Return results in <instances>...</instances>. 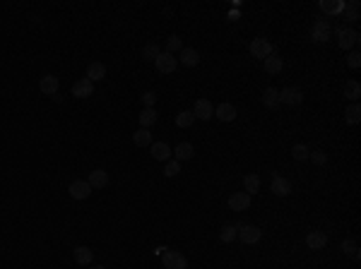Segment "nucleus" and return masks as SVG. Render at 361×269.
I'll use <instances>...</instances> for the list:
<instances>
[{
	"mask_svg": "<svg viewBox=\"0 0 361 269\" xmlns=\"http://www.w3.org/2000/svg\"><path fill=\"white\" fill-rule=\"evenodd\" d=\"M162 265H164V269H185L188 260L179 250H164L162 253Z\"/></svg>",
	"mask_w": 361,
	"mask_h": 269,
	"instance_id": "obj_1",
	"label": "nucleus"
},
{
	"mask_svg": "<svg viewBox=\"0 0 361 269\" xmlns=\"http://www.w3.org/2000/svg\"><path fill=\"white\" fill-rule=\"evenodd\" d=\"M154 65H157V70H159L162 75H171V72H176V67H179V58L167 53V51H162V53L157 55Z\"/></svg>",
	"mask_w": 361,
	"mask_h": 269,
	"instance_id": "obj_2",
	"label": "nucleus"
},
{
	"mask_svg": "<svg viewBox=\"0 0 361 269\" xmlns=\"http://www.w3.org/2000/svg\"><path fill=\"white\" fill-rule=\"evenodd\" d=\"M250 53L255 55V58H270V55L275 53V48H272V43L267 39H263V36H258V39L250 41Z\"/></svg>",
	"mask_w": 361,
	"mask_h": 269,
	"instance_id": "obj_3",
	"label": "nucleus"
},
{
	"mask_svg": "<svg viewBox=\"0 0 361 269\" xmlns=\"http://www.w3.org/2000/svg\"><path fill=\"white\" fill-rule=\"evenodd\" d=\"M330 22L328 19H316L313 22V27H311V39L316 41V43H323V41L330 39Z\"/></svg>",
	"mask_w": 361,
	"mask_h": 269,
	"instance_id": "obj_4",
	"label": "nucleus"
},
{
	"mask_svg": "<svg viewBox=\"0 0 361 269\" xmlns=\"http://www.w3.org/2000/svg\"><path fill=\"white\" fill-rule=\"evenodd\" d=\"M304 101V94L299 87H287L279 92V104H287V106H299Z\"/></svg>",
	"mask_w": 361,
	"mask_h": 269,
	"instance_id": "obj_5",
	"label": "nucleus"
},
{
	"mask_svg": "<svg viewBox=\"0 0 361 269\" xmlns=\"http://www.w3.org/2000/svg\"><path fill=\"white\" fill-rule=\"evenodd\" d=\"M68 192H70L72 200H87V197L92 195V185H89L87 180H72Z\"/></svg>",
	"mask_w": 361,
	"mask_h": 269,
	"instance_id": "obj_6",
	"label": "nucleus"
},
{
	"mask_svg": "<svg viewBox=\"0 0 361 269\" xmlns=\"http://www.w3.org/2000/svg\"><path fill=\"white\" fill-rule=\"evenodd\" d=\"M337 43H340V48H352V46H357L359 43V31H354V29H337Z\"/></svg>",
	"mask_w": 361,
	"mask_h": 269,
	"instance_id": "obj_7",
	"label": "nucleus"
},
{
	"mask_svg": "<svg viewBox=\"0 0 361 269\" xmlns=\"http://www.w3.org/2000/svg\"><path fill=\"white\" fill-rule=\"evenodd\" d=\"M193 116L195 118H200V121H209V118L214 116V106H212V101H207V99H197V101H195Z\"/></svg>",
	"mask_w": 361,
	"mask_h": 269,
	"instance_id": "obj_8",
	"label": "nucleus"
},
{
	"mask_svg": "<svg viewBox=\"0 0 361 269\" xmlns=\"http://www.w3.org/2000/svg\"><path fill=\"white\" fill-rule=\"evenodd\" d=\"M260 236H263V233H260V229H258V226H250V224H243V226L238 229V238L246 243V245L258 243V241H260Z\"/></svg>",
	"mask_w": 361,
	"mask_h": 269,
	"instance_id": "obj_9",
	"label": "nucleus"
},
{
	"mask_svg": "<svg viewBox=\"0 0 361 269\" xmlns=\"http://www.w3.org/2000/svg\"><path fill=\"white\" fill-rule=\"evenodd\" d=\"M92 92H94V82H89L87 77L72 84V96H77V99H87V96H92Z\"/></svg>",
	"mask_w": 361,
	"mask_h": 269,
	"instance_id": "obj_10",
	"label": "nucleus"
},
{
	"mask_svg": "<svg viewBox=\"0 0 361 269\" xmlns=\"http://www.w3.org/2000/svg\"><path fill=\"white\" fill-rule=\"evenodd\" d=\"M229 207H231L234 212H246L250 207V195L248 192H234V195L229 197Z\"/></svg>",
	"mask_w": 361,
	"mask_h": 269,
	"instance_id": "obj_11",
	"label": "nucleus"
},
{
	"mask_svg": "<svg viewBox=\"0 0 361 269\" xmlns=\"http://www.w3.org/2000/svg\"><path fill=\"white\" fill-rule=\"evenodd\" d=\"M306 245H308L311 250H323V248L328 245V236H325L323 231H308V236H306Z\"/></svg>",
	"mask_w": 361,
	"mask_h": 269,
	"instance_id": "obj_12",
	"label": "nucleus"
},
{
	"mask_svg": "<svg viewBox=\"0 0 361 269\" xmlns=\"http://www.w3.org/2000/svg\"><path fill=\"white\" fill-rule=\"evenodd\" d=\"M270 190H272L277 197H287V195L292 192V183H289L287 178H282V175H275V178H272V185H270Z\"/></svg>",
	"mask_w": 361,
	"mask_h": 269,
	"instance_id": "obj_13",
	"label": "nucleus"
},
{
	"mask_svg": "<svg viewBox=\"0 0 361 269\" xmlns=\"http://www.w3.org/2000/svg\"><path fill=\"white\" fill-rule=\"evenodd\" d=\"M58 77H53V75H43L41 80H39V89H41L46 96H56L58 94Z\"/></svg>",
	"mask_w": 361,
	"mask_h": 269,
	"instance_id": "obj_14",
	"label": "nucleus"
},
{
	"mask_svg": "<svg viewBox=\"0 0 361 269\" xmlns=\"http://www.w3.org/2000/svg\"><path fill=\"white\" fill-rule=\"evenodd\" d=\"M106 77V65L104 63H99V60H94V63H89L87 65V80L89 82H99Z\"/></svg>",
	"mask_w": 361,
	"mask_h": 269,
	"instance_id": "obj_15",
	"label": "nucleus"
},
{
	"mask_svg": "<svg viewBox=\"0 0 361 269\" xmlns=\"http://www.w3.org/2000/svg\"><path fill=\"white\" fill-rule=\"evenodd\" d=\"M87 183L92 185V190H94V188H106V185H109V173H106L104 168H97V171H92V173H89Z\"/></svg>",
	"mask_w": 361,
	"mask_h": 269,
	"instance_id": "obj_16",
	"label": "nucleus"
},
{
	"mask_svg": "<svg viewBox=\"0 0 361 269\" xmlns=\"http://www.w3.org/2000/svg\"><path fill=\"white\" fill-rule=\"evenodd\" d=\"M179 63L185 67H195L197 63H200V53L195 51V48H183L179 55Z\"/></svg>",
	"mask_w": 361,
	"mask_h": 269,
	"instance_id": "obj_17",
	"label": "nucleus"
},
{
	"mask_svg": "<svg viewBox=\"0 0 361 269\" xmlns=\"http://www.w3.org/2000/svg\"><path fill=\"white\" fill-rule=\"evenodd\" d=\"M92 260H94V253H92L87 245H77V248H75V262H77V265L89 267V265H92Z\"/></svg>",
	"mask_w": 361,
	"mask_h": 269,
	"instance_id": "obj_18",
	"label": "nucleus"
},
{
	"mask_svg": "<svg viewBox=\"0 0 361 269\" xmlns=\"http://www.w3.org/2000/svg\"><path fill=\"white\" fill-rule=\"evenodd\" d=\"M214 116H217L219 121H224V123H231L234 118H236V108L231 106V104H219V106L214 108Z\"/></svg>",
	"mask_w": 361,
	"mask_h": 269,
	"instance_id": "obj_19",
	"label": "nucleus"
},
{
	"mask_svg": "<svg viewBox=\"0 0 361 269\" xmlns=\"http://www.w3.org/2000/svg\"><path fill=\"white\" fill-rule=\"evenodd\" d=\"M150 147H152L154 161H169V156H171V149H169L167 142H154V144H150Z\"/></svg>",
	"mask_w": 361,
	"mask_h": 269,
	"instance_id": "obj_20",
	"label": "nucleus"
},
{
	"mask_svg": "<svg viewBox=\"0 0 361 269\" xmlns=\"http://www.w3.org/2000/svg\"><path fill=\"white\" fill-rule=\"evenodd\" d=\"M195 149L190 142H180L179 147L174 149V156H176V161H188V159H193Z\"/></svg>",
	"mask_w": 361,
	"mask_h": 269,
	"instance_id": "obj_21",
	"label": "nucleus"
},
{
	"mask_svg": "<svg viewBox=\"0 0 361 269\" xmlns=\"http://www.w3.org/2000/svg\"><path fill=\"white\" fill-rule=\"evenodd\" d=\"M320 10L328 14H342L345 2H342V0H320Z\"/></svg>",
	"mask_w": 361,
	"mask_h": 269,
	"instance_id": "obj_22",
	"label": "nucleus"
},
{
	"mask_svg": "<svg viewBox=\"0 0 361 269\" xmlns=\"http://www.w3.org/2000/svg\"><path fill=\"white\" fill-rule=\"evenodd\" d=\"M133 142H135V147H150V144H152V133H150L147 128H140V130H135V134H133Z\"/></svg>",
	"mask_w": 361,
	"mask_h": 269,
	"instance_id": "obj_23",
	"label": "nucleus"
},
{
	"mask_svg": "<svg viewBox=\"0 0 361 269\" xmlns=\"http://www.w3.org/2000/svg\"><path fill=\"white\" fill-rule=\"evenodd\" d=\"M243 188H246V192L253 197V195L260 190V175H258V173H248L246 178H243Z\"/></svg>",
	"mask_w": 361,
	"mask_h": 269,
	"instance_id": "obj_24",
	"label": "nucleus"
},
{
	"mask_svg": "<svg viewBox=\"0 0 361 269\" xmlns=\"http://www.w3.org/2000/svg\"><path fill=\"white\" fill-rule=\"evenodd\" d=\"M359 121H361V106L354 101V104L347 106V111H345V123H347V125H357Z\"/></svg>",
	"mask_w": 361,
	"mask_h": 269,
	"instance_id": "obj_25",
	"label": "nucleus"
},
{
	"mask_svg": "<svg viewBox=\"0 0 361 269\" xmlns=\"http://www.w3.org/2000/svg\"><path fill=\"white\" fill-rule=\"evenodd\" d=\"M138 121H140V128H147V130H150L154 123H157V111H154V108H145L138 116Z\"/></svg>",
	"mask_w": 361,
	"mask_h": 269,
	"instance_id": "obj_26",
	"label": "nucleus"
},
{
	"mask_svg": "<svg viewBox=\"0 0 361 269\" xmlns=\"http://www.w3.org/2000/svg\"><path fill=\"white\" fill-rule=\"evenodd\" d=\"M342 17H345L347 22H357V19H359V2H357V0H349L347 5H345V10H342Z\"/></svg>",
	"mask_w": 361,
	"mask_h": 269,
	"instance_id": "obj_27",
	"label": "nucleus"
},
{
	"mask_svg": "<svg viewBox=\"0 0 361 269\" xmlns=\"http://www.w3.org/2000/svg\"><path fill=\"white\" fill-rule=\"evenodd\" d=\"M263 104L267 108H277L279 106V92L275 89V87H267L263 94Z\"/></svg>",
	"mask_w": 361,
	"mask_h": 269,
	"instance_id": "obj_28",
	"label": "nucleus"
},
{
	"mask_svg": "<svg viewBox=\"0 0 361 269\" xmlns=\"http://www.w3.org/2000/svg\"><path fill=\"white\" fill-rule=\"evenodd\" d=\"M282 67H284V63H282V58L279 55H270V58H265V70L270 72V75H277V72H282Z\"/></svg>",
	"mask_w": 361,
	"mask_h": 269,
	"instance_id": "obj_29",
	"label": "nucleus"
},
{
	"mask_svg": "<svg viewBox=\"0 0 361 269\" xmlns=\"http://www.w3.org/2000/svg\"><path fill=\"white\" fill-rule=\"evenodd\" d=\"M345 96H347L349 101H357L361 96V84L357 80H349L347 84H345Z\"/></svg>",
	"mask_w": 361,
	"mask_h": 269,
	"instance_id": "obj_30",
	"label": "nucleus"
},
{
	"mask_svg": "<svg viewBox=\"0 0 361 269\" xmlns=\"http://www.w3.org/2000/svg\"><path fill=\"white\" fill-rule=\"evenodd\" d=\"M219 238H222L224 243H234L238 238V229L236 226H231V224H229V226H224L222 231H219Z\"/></svg>",
	"mask_w": 361,
	"mask_h": 269,
	"instance_id": "obj_31",
	"label": "nucleus"
},
{
	"mask_svg": "<svg viewBox=\"0 0 361 269\" xmlns=\"http://www.w3.org/2000/svg\"><path fill=\"white\" fill-rule=\"evenodd\" d=\"M159 53H162V48H159L154 41H150V43L142 48V58H145V60H157V55Z\"/></svg>",
	"mask_w": 361,
	"mask_h": 269,
	"instance_id": "obj_32",
	"label": "nucleus"
},
{
	"mask_svg": "<svg viewBox=\"0 0 361 269\" xmlns=\"http://www.w3.org/2000/svg\"><path fill=\"white\" fill-rule=\"evenodd\" d=\"M193 121H195L193 111H180L179 116H176V125H179V128H190Z\"/></svg>",
	"mask_w": 361,
	"mask_h": 269,
	"instance_id": "obj_33",
	"label": "nucleus"
},
{
	"mask_svg": "<svg viewBox=\"0 0 361 269\" xmlns=\"http://www.w3.org/2000/svg\"><path fill=\"white\" fill-rule=\"evenodd\" d=\"M308 154H311V151H308V147H306V144H294V147H292V156L296 159V161H306V159H308Z\"/></svg>",
	"mask_w": 361,
	"mask_h": 269,
	"instance_id": "obj_34",
	"label": "nucleus"
},
{
	"mask_svg": "<svg viewBox=\"0 0 361 269\" xmlns=\"http://www.w3.org/2000/svg\"><path fill=\"white\" fill-rule=\"evenodd\" d=\"M176 51H179V53L183 51V41H180L179 36H169V39H167V53L174 55Z\"/></svg>",
	"mask_w": 361,
	"mask_h": 269,
	"instance_id": "obj_35",
	"label": "nucleus"
},
{
	"mask_svg": "<svg viewBox=\"0 0 361 269\" xmlns=\"http://www.w3.org/2000/svg\"><path fill=\"white\" fill-rule=\"evenodd\" d=\"M179 173H180V161H176V159L171 161V159H169V161H167V168H164V175L174 178V175H179Z\"/></svg>",
	"mask_w": 361,
	"mask_h": 269,
	"instance_id": "obj_36",
	"label": "nucleus"
},
{
	"mask_svg": "<svg viewBox=\"0 0 361 269\" xmlns=\"http://www.w3.org/2000/svg\"><path fill=\"white\" fill-rule=\"evenodd\" d=\"M342 250H345V255L359 257V253H357V243H354V241H345V243H342Z\"/></svg>",
	"mask_w": 361,
	"mask_h": 269,
	"instance_id": "obj_37",
	"label": "nucleus"
},
{
	"mask_svg": "<svg viewBox=\"0 0 361 269\" xmlns=\"http://www.w3.org/2000/svg\"><path fill=\"white\" fill-rule=\"evenodd\" d=\"M347 65L349 67H359L361 65V53L359 51H352V53L347 55Z\"/></svg>",
	"mask_w": 361,
	"mask_h": 269,
	"instance_id": "obj_38",
	"label": "nucleus"
},
{
	"mask_svg": "<svg viewBox=\"0 0 361 269\" xmlns=\"http://www.w3.org/2000/svg\"><path fill=\"white\" fill-rule=\"evenodd\" d=\"M154 101H157V94H154V92H145V94H142L145 108H154Z\"/></svg>",
	"mask_w": 361,
	"mask_h": 269,
	"instance_id": "obj_39",
	"label": "nucleus"
},
{
	"mask_svg": "<svg viewBox=\"0 0 361 269\" xmlns=\"http://www.w3.org/2000/svg\"><path fill=\"white\" fill-rule=\"evenodd\" d=\"M308 156H311V161L316 163V166H323V163L328 161V159H325V154H323V151H311V154H308Z\"/></svg>",
	"mask_w": 361,
	"mask_h": 269,
	"instance_id": "obj_40",
	"label": "nucleus"
},
{
	"mask_svg": "<svg viewBox=\"0 0 361 269\" xmlns=\"http://www.w3.org/2000/svg\"><path fill=\"white\" fill-rule=\"evenodd\" d=\"M89 269H106V267H101V265H94V267H89Z\"/></svg>",
	"mask_w": 361,
	"mask_h": 269,
	"instance_id": "obj_41",
	"label": "nucleus"
}]
</instances>
